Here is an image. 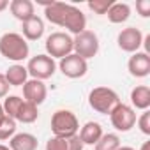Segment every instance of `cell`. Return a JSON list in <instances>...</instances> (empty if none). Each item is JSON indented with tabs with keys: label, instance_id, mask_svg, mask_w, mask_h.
I'll use <instances>...</instances> for the list:
<instances>
[{
	"label": "cell",
	"instance_id": "cell-1",
	"mask_svg": "<svg viewBox=\"0 0 150 150\" xmlns=\"http://www.w3.org/2000/svg\"><path fill=\"white\" fill-rule=\"evenodd\" d=\"M30 48L25 37L18 32H6L0 37V55L11 62H23L28 58Z\"/></svg>",
	"mask_w": 150,
	"mask_h": 150
},
{
	"label": "cell",
	"instance_id": "cell-2",
	"mask_svg": "<svg viewBox=\"0 0 150 150\" xmlns=\"http://www.w3.org/2000/svg\"><path fill=\"white\" fill-rule=\"evenodd\" d=\"M80 131V122L71 110H57L51 115V132L57 138L69 139Z\"/></svg>",
	"mask_w": 150,
	"mask_h": 150
},
{
	"label": "cell",
	"instance_id": "cell-3",
	"mask_svg": "<svg viewBox=\"0 0 150 150\" xmlns=\"http://www.w3.org/2000/svg\"><path fill=\"white\" fill-rule=\"evenodd\" d=\"M118 103H120L118 94L113 88H108V87H96L88 94L90 108L94 111L101 113V115H110Z\"/></svg>",
	"mask_w": 150,
	"mask_h": 150
},
{
	"label": "cell",
	"instance_id": "cell-4",
	"mask_svg": "<svg viewBox=\"0 0 150 150\" xmlns=\"http://www.w3.org/2000/svg\"><path fill=\"white\" fill-rule=\"evenodd\" d=\"M99 37L92 30H83L81 34L72 37V53H76L83 60L94 58L99 53Z\"/></svg>",
	"mask_w": 150,
	"mask_h": 150
},
{
	"label": "cell",
	"instance_id": "cell-5",
	"mask_svg": "<svg viewBox=\"0 0 150 150\" xmlns=\"http://www.w3.org/2000/svg\"><path fill=\"white\" fill-rule=\"evenodd\" d=\"M44 48L48 57H51L53 60L55 58L60 60L72 53V37L67 32H53L46 37Z\"/></svg>",
	"mask_w": 150,
	"mask_h": 150
},
{
	"label": "cell",
	"instance_id": "cell-6",
	"mask_svg": "<svg viewBox=\"0 0 150 150\" xmlns=\"http://www.w3.org/2000/svg\"><path fill=\"white\" fill-rule=\"evenodd\" d=\"M25 67H27V71H28V76H32V80L44 81V80L51 78L53 74H55V71H57V62H55L51 57L41 53V55L32 57Z\"/></svg>",
	"mask_w": 150,
	"mask_h": 150
},
{
	"label": "cell",
	"instance_id": "cell-7",
	"mask_svg": "<svg viewBox=\"0 0 150 150\" xmlns=\"http://www.w3.org/2000/svg\"><path fill=\"white\" fill-rule=\"evenodd\" d=\"M110 120H111V125L118 132H127L136 125V111L129 104L118 103L110 113Z\"/></svg>",
	"mask_w": 150,
	"mask_h": 150
},
{
	"label": "cell",
	"instance_id": "cell-8",
	"mask_svg": "<svg viewBox=\"0 0 150 150\" xmlns=\"http://www.w3.org/2000/svg\"><path fill=\"white\" fill-rule=\"evenodd\" d=\"M58 69L60 72L64 74L65 78H71V80H78V78H83L87 71H88V64L87 60H83L81 57H78L76 53H71L64 58H60L58 62Z\"/></svg>",
	"mask_w": 150,
	"mask_h": 150
},
{
	"label": "cell",
	"instance_id": "cell-9",
	"mask_svg": "<svg viewBox=\"0 0 150 150\" xmlns=\"http://www.w3.org/2000/svg\"><path fill=\"white\" fill-rule=\"evenodd\" d=\"M60 27L65 28L72 35H78L83 30H87V18L81 13V9H78L76 6L65 4V14H64V20H62Z\"/></svg>",
	"mask_w": 150,
	"mask_h": 150
},
{
	"label": "cell",
	"instance_id": "cell-10",
	"mask_svg": "<svg viewBox=\"0 0 150 150\" xmlns=\"http://www.w3.org/2000/svg\"><path fill=\"white\" fill-rule=\"evenodd\" d=\"M117 44L122 51L125 53H136L143 46V34L136 27H127L122 28L117 35Z\"/></svg>",
	"mask_w": 150,
	"mask_h": 150
},
{
	"label": "cell",
	"instance_id": "cell-11",
	"mask_svg": "<svg viewBox=\"0 0 150 150\" xmlns=\"http://www.w3.org/2000/svg\"><path fill=\"white\" fill-rule=\"evenodd\" d=\"M46 96H48V88L44 85V81H39V80H28L25 85H23V99L34 106H41L44 101H46Z\"/></svg>",
	"mask_w": 150,
	"mask_h": 150
},
{
	"label": "cell",
	"instance_id": "cell-12",
	"mask_svg": "<svg viewBox=\"0 0 150 150\" xmlns=\"http://www.w3.org/2000/svg\"><path fill=\"white\" fill-rule=\"evenodd\" d=\"M127 69L132 78H146L150 74V57L145 51H136L127 62Z\"/></svg>",
	"mask_w": 150,
	"mask_h": 150
},
{
	"label": "cell",
	"instance_id": "cell-13",
	"mask_svg": "<svg viewBox=\"0 0 150 150\" xmlns=\"http://www.w3.org/2000/svg\"><path fill=\"white\" fill-rule=\"evenodd\" d=\"M21 35L25 37V41H39L44 35V21L39 16H34L27 21L21 23Z\"/></svg>",
	"mask_w": 150,
	"mask_h": 150
},
{
	"label": "cell",
	"instance_id": "cell-14",
	"mask_svg": "<svg viewBox=\"0 0 150 150\" xmlns=\"http://www.w3.org/2000/svg\"><path fill=\"white\" fill-rule=\"evenodd\" d=\"M131 108L136 110H148L150 108V87L146 85H136L131 90Z\"/></svg>",
	"mask_w": 150,
	"mask_h": 150
},
{
	"label": "cell",
	"instance_id": "cell-15",
	"mask_svg": "<svg viewBox=\"0 0 150 150\" xmlns=\"http://www.w3.org/2000/svg\"><path fill=\"white\" fill-rule=\"evenodd\" d=\"M9 9H11V14L21 23L35 16L34 2H30V0H13V2H9Z\"/></svg>",
	"mask_w": 150,
	"mask_h": 150
},
{
	"label": "cell",
	"instance_id": "cell-16",
	"mask_svg": "<svg viewBox=\"0 0 150 150\" xmlns=\"http://www.w3.org/2000/svg\"><path fill=\"white\" fill-rule=\"evenodd\" d=\"M103 134H104V132H103L101 124L90 120V122H87V124L80 129V134H78V136H80V139H81L83 145H90V146H94V145L101 139Z\"/></svg>",
	"mask_w": 150,
	"mask_h": 150
},
{
	"label": "cell",
	"instance_id": "cell-17",
	"mask_svg": "<svg viewBox=\"0 0 150 150\" xmlns=\"http://www.w3.org/2000/svg\"><path fill=\"white\" fill-rule=\"evenodd\" d=\"M37 138L32 132H16L9 139V148L11 150H37Z\"/></svg>",
	"mask_w": 150,
	"mask_h": 150
},
{
	"label": "cell",
	"instance_id": "cell-18",
	"mask_svg": "<svg viewBox=\"0 0 150 150\" xmlns=\"http://www.w3.org/2000/svg\"><path fill=\"white\" fill-rule=\"evenodd\" d=\"M6 80L9 83V87H23L28 81V71L25 65L21 64H14L6 71Z\"/></svg>",
	"mask_w": 150,
	"mask_h": 150
},
{
	"label": "cell",
	"instance_id": "cell-19",
	"mask_svg": "<svg viewBox=\"0 0 150 150\" xmlns=\"http://www.w3.org/2000/svg\"><path fill=\"white\" fill-rule=\"evenodd\" d=\"M106 16H108V20H110L111 23H115V25L125 23V21L129 20V16H131V7H129V4H125V2H113V6L108 9Z\"/></svg>",
	"mask_w": 150,
	"mask_h": 150
},
{
	"label": "cell",
	"instance_id": "cell-20",
	"mask_svg": "<svg viewBox=\"0 0 150 150\" xmlns=\"http://www.w3.org/2000/svg\"><path fill=\"white\" fill-rule=\"evenodd\" d=\"M37 117H39L37 106H34V104H30V103H27V101L23 99V104H21V108H20V111H18V115H16V122H21V124H34V122L37 120Z\"/></svg>",
	"mask_w": 150,
	"mask_h": 150
},
{
	"label": "cell",
	"instance_id": "cell-21",
	"mask_svg": "<svg viewBox=\"0 0 150 150\" xmlns=\"http://www.w3.org/2000/svg\"><path fill=\"white\" fill-rule=\"evenodd\" d=\"M21 104H23V97H20V96H7V97L4 99L2 108H4V113H6L9 118L16 120V115H18Z\"/></svg>",
	"mask_w": 150,
	"mask_h": 150
},
{
	"label": "cell",
	"instance_id": "cell-22",
	"mask_svg": "<svg viewBox=\"0 0 150 150\" xmlns=\"http://www.w3.org/2000/svg\"><path fill=\"white\" fill-rule=\"evenodd\" d=\"M120 146V138L113 132L103 134L101 139L94 145V150H117Z\"/></svg>",
	"mask_w": 150,
	"mask_h": 150
},
{
	"label": "cell",
	"instance_id": "cell-23",
	"mask_svg": "<svg viewBox=\"0 0 150 150\" xmlns=\"http://www.w3.org/2000/svg\"><path fill=\"white\" fill-rule=\"evenodd\" d=\"M16 134V120L9 118L6 115L4 122L0 124V141H6V139H11L13 136Z\"/></svg>",
	"mask_w": 150,
	"mask_h": 150
},
{
	"label": "cell",
	"instance_id": "cell-24",
	"mask_svg": "<svg viewBox=\"0 0 150 150\" xmlns=\"http://www.w3.org/2000/svg\"><path fill=\"white\" fill-rule=\"evenodd\" d=\"M115 0H90L88 2V9L94 11L96 14H106L108 9L113 6Z\"/></svg>",
	"mask_w": 150,
	"mask_h": 150
},
{
	"label": "cell",
	"instance_id": "cell-25",
	"mask_svg": "<svg viewBox=\"0 0 150 150\" xmlns=\"http://www.w3.org/2000/svg\"><path fill=\"white\" fill-rule=\"evenodd\" d=\"M136 124H138L139 131H141L145 136H150V111H148V110H145V111L139 115V118H136Z\"/></svg>",
	"mask_w": 150,
	"mask_h": 150
},
{
	"label": "cell",
	"instance_id": "cell-26",
	"mask_svg": "<svg viewBox=\"0 0 150 150\" xmlns=\"http://www.w3.org/2000/svg\"><path fill=\"white\" fill-rule=\"evenodd\" d=\"M46 150H69V146H67V139H64V138H57V136H51V138L46 141Z\"/></svg>",
	"mask_w": 150,
	"mask_h": 150
},
{
	"label": "cell",
	"instance_id": "cell-27",
	"mask_svg": "<svg viewBox=\"0 0 150 150\" xmlns=\"http://www.w3.org/2000/svg\"><path fill=\"white\" fill-rule=\"evenodd\" d=\"M136 11L141 18H148L150 16V0H138L136 2Z\"/></svg>",
	"mask_w": 150,
	"mask_h": 150
},
{
	"label": "cell",
	"instance_id": "cell-28",
	"mask_svg": "<svg viewBox=\"0 0 150 150\" xmlns=\"http://www.w3.org/2000/svg\"><path fill=\"white\" fill-rule=\"evenodd\" d=\"M67 146H69V150H83V143H81V139H80V136L76 134V136H72V138H69L67 139Z\"/></svg>",
	"mask_w": 150,
	"mask_h": 150
},
{
	"label": "cell",
	"instance_id": "cell-29",
	"mask_svg": "<svg viewBox=\"0 0 150 150\" xmlns=\"http://www.w3.org/2000/svg\"><path fill=\"white\" fill-rule=\"evenodd\" d=\"M7 94H9V83H7L6 76L0 72V99H2V97H7Z\"/></svg>",
	"mask_w": 150,
	"mask_h": 150
},
{
	"label": "cell",
	"instance_id": "cell-30",
	"mask_svg": "<svg viewBox=\"0 0 150 150\" xmlns=\"http://www.w3.org/2000/svg\"><path fill=\"white\" fill-rule=\"evenodd\" d=\"M7 7H9V2H7V0H0V13L6 11Z\"/></svg>",
	"mask_w": 150,
	"mask_h": 150
},
{
	"label": "cell",
	"instance_id": "cell-31",
	"mask_svg": "<svg viewBox=\"0 0 150 150\" xmlns=\"http://www.w3.org/2000/svg\"><path fill=\"white\" fill-rule=\"evenodd\" d=\"M4 118H6V113H4V108H2V103H0V124L4 122Z\"/></svg>",
	"mask_w": 150,
	"mask_h": 150
},
{
	"label": "cell",
	"instance_id": "cell-32",
	"mask_svg": "<svg viewBox=\"0 0 150 150\" xmlns=\"http://www.w3.org/2000/svg\"><path fill=\"white\" fill-rule=\"evenodd\" d=\"M139 150H150V141H145L143 145H141V148Z\"/></svg>",
	"mask_w": 150,
	"mask_h": 150
},
{
	"label": "cell",
	"instance_id": "cell-33",
	"mask_svg": "<svg viewBox=\"0 0 150 150\" xmlns=\"http://www.w3.org/2000/svg\"><path fill=\"white\" fill-rule=\"evenodd\" d=\"M117 150H136V148H132V146H122V145H120Z\"/></svg>",
	"mask_w": 150,
	"mask_h": 150
},
{
	"label": "cell",
	"instance_id": "cell-34",
	"mask_svg": "<svg viewBox=\"0 0 150 150\" xmlns=\"http://www.w3.org/2000/svg\"><path fill=\"white\" fill-rule=\"evenodd\" d=\"M0 150H11V148H9L7 145H0Z\"/></svg>",
	"mask_w": 150,
	"mask_h": 150
}]
</instances>
